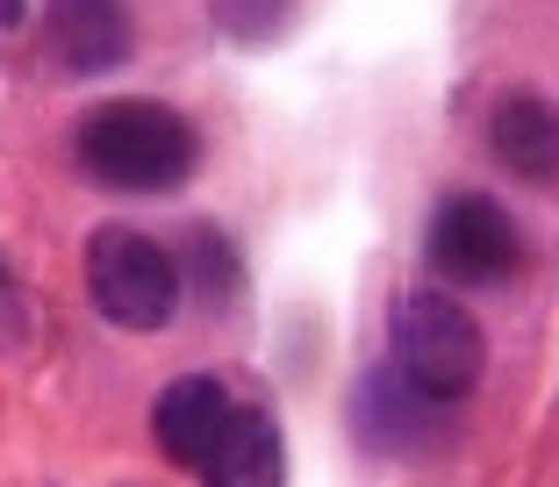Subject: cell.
Returning <instances> with one entry per match:
<instances>
[{
    "instance_id": "cell-1",
    "label": "cell",
    "mask_w": 559,
    "mask_h": 487,
    "mask_svg": "<svg viewBox=\"0 0 559 487\" xmlns=\"http://www.w3.org/2000/svg\"><path fill=\"white\" fill-rule=\"evenodd\" d=\"M72 158L94 187L116 194H173L201 158V136L165 100H100L72 136Z\"/></svg>"
},
{
    "instance_id": "cell-2",
    "label": "cell",
    "mask_w": 559,
    "mask_h": 487,
    "mask_svg": "<svg viewBox=\"0 0 559 487\" xmlns=\"http://www.w3.org/2000/svg\"><path fill=\"white\" fill-rule=\"evenodd\" d=\"M388 352H395V373L409 388L438 394V402H460L474 394L480 366H488V344H480V323L438 287H409L395 294L388 309Z\"/></svg>"
},
{
    "instance_id": "cell-3",
    "label": "cell",
    "mask_w": 559,
    "mask_h": 487,
    "mask_svg": "<svg viewBox=\"0 0 559 487\" xmlns=\"http://www.w3.org/2000/svg\"><path fill=\"white\" fill-rule=\"evenodd\" d=\"M86 301L116 330H165L173 309H180V265L144 229L108 223L86 243Z\"/></svg>"
},
{
    "instance_id": "cell-4",
    "label": "cell",
    "mask_w": 559,
    "mask_h": 487,
    "mask_svg": "<svg viewBox=\"0 0 559 487\" xmlns=\"http://www.w3.org/2000/svg\"><path fill=\"white\" fill-rule=\"evenodd\" d=\"M430 265H438L452 287H502L524 265V237H516V215L495 194H452L430 215Z\"/></svg>"
},
{
    "instance_id": "cell-5",
    "label": "cell",
    "mask_w": 559,
    "mask_h": 487,
    "mask_svg": "<svg viewBox=\"0 0 559 487\" xmlns=\"http://www.w3.org/2000/svg\"><path fill=\"white\" fill-rule=\"evenodd\" d=\"M136 29L122 0H44V50L72 80H94V72H116L130 58Z\"/></svg>"
},
{
    "instance_id": "cell-6",
    "label": "cell",
    "mask_w": 559,
    "mask_h": 487,
    "mask_svg": "<svg viewBox=\"0 0 559 487\" xmlns=\"http://www.w3.org/2000/svg\"><path fill=\"white\" fill-rule=\"evenodd\" d=\"M230 408H237V394L223 388V380L187 373V380H173V388L158 394V408H151V438H158V452L173 459V466L201 473L209 452H215V438H223V423H230Z\"/></svg>"
},
{
    "instance_id": "cell-7",
    "label": "cell",
    "mask_w": 559,
    "mask_h": 487,
    "mask_svg": "<svg viewBox=\"0 0 559 487\" xmlns=\"http://www.w3.org/2000/svg\"><path fill=\"white\" fill-rule=\"evenodd\" d=\"M488 151L502 173L531 179V187H559V108L545 94H502L488 122Z\"/></svg>"
},
{
    "instance_id": "cell-8",
    "label": "cell",
    "mask_w": 559,
    "mask_h": 487,
    "mask_svg": "<svg viewBox=\"0 0 559 487\" xmlns=\"http://www.w3.org/2000/svg\"><path fill=\"white\" fill-rule=\"evenodd\" d=\"M201 480L215 487H273L280 480V430L265 408L237 402L230 423H223V438H215L209 466H201Z\"/></svg>"
},
{
    "instance_id": "cell-9",
    "label": "cell",
    "mask_w": 559,
    "mask_h": 487,
    "mask_svg": "<svg viewBox=\"0 0 559 487\" xmlns=\"http://www.w3.org/2000/svg\"><path fill=\"white\" fill-rule=\"evenodd\" d=\"M424 408H438V394L409 388V380L388 366V373H373L366 394H359V438L373 444V452H416V444L430 438Z\"/></svg>"
},
{
    "instance_id": "cell-10",
    "label": "cell",
    "mask_w": 559,
    "mask_h": 487,
    "mask_svg": "<svg viewBox=\"0 0 559 487\" xmlns=\"http://www.w3.org/2000/svg\"><path fill=\"white\" fill-rule=\"evenodd\" d=\"M194 280L201 301H230L237 287V259L223 251V237H215V223H194V237H187V259H180V287Z\"/></svg>"
},
{
    "instance_id": "cell-11",
    "label": "cell",
    "mask_w": 559,
    "mask_h": 487,
    "mask_svg": "<svg viewBox=\"0 0 559 487\" xmlns=\"http://www.w3.org/2000/svg\"><path fill=\"white\" fill-rule=\"evenodd\" d=\"M209 15H215V29L237 36V44H265V36L287 29L295 0H209Z\"/></svg>"
},
{
    "instance_id": "cell-12",
    "label": "cell",
    "mask_w": 559,
    "mask_h": 487,
    "mask_svg": "<svg viewBox=\"0 0 559 487\" xmlns=\"http://www.w3.org/2000/svg\"><path fill=\"white\" fill-rule=\"evenodd\" d=\"M22 15H29V0H0V29H15Z\"/></svg>"
}]
</instances>
